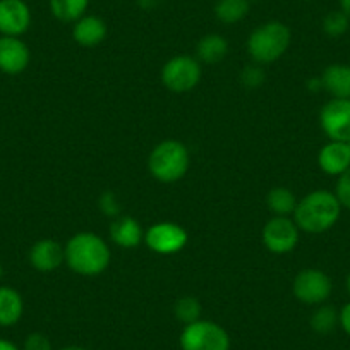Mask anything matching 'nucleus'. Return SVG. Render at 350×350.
Masks as SVG:
<instances>
[{
  "label": "nucleus",
  "mask_w": 350,
  "mask_h": 350,
  "mask_svg": "<svg viewBox=\"0 0 350 350\" xmlns=\"http://www.w3.org/2000/svg\"><path fill=\"white\" fill-rule=\"evenodd\" d=\"M67 267L81 277H98L110 267L109 244L93 232H79L66 244Z\"/></svg>",
  "instance_id": "nucleus-1"
},
{
  "label": "nucleus",
  "mask_w": 350,
  "mask_h": 350,
  "mask_svg": "<svg viewBox=\"0 0 350 350\" xmlns=\"http://www.w3.org/2000/svg\"><path fill=\"white\" fill-rule=\"evenodd\" d=\"M340 213H342V204L336 200L335 193L318 189L299 200L292 218L301 232L319 235L335 227Z\"/></svg>",
  "instance_id": "nucleus-2"
},
{
  "label": "nucleus",
  "mask_w": 350,
  "mask_h": 350,
  "mask_svg": "<svg viewBox=\"0 0 350 350\" xmlns=\"http://www.w3.org/2000/svg\"><path fill=\"white\" fill-rule=\"evenodd\" d=\"M191 167L189 148L177 139H165L151 150L148 170L158 183L172 184L184 179Z\"/></svg>",
  "instance_id": "nucleus-3"
},
{
  "label": "nucleus",
  "mask_w": 350,
  "mask_h": 350,
  "mask_svg": "<svg viewBox=\"0 0 350 350\" xmlns=\"http://www.w3.org/2000/svg\"><path fill=\"white\" fill-rule=\"evenodd\" d=\"M292 33L282 21H267L254 28L247 38V52L252 62L265 66L273 64L287 53Z\"/></svg>",
  "instance_id": "nucleus-4"
},
{
  "label": "nucleus",
  "mask_w": 350,
  "mask_h": 350,
  "mask_svg": "<svg viewBox=\"0 0 350 350\" xmlns=\"http://www.w3.org/2000/svg\"><path fill=\"white\" fill-rule=\"evenodd\" d=\"M183 350H230L227 329L210 319H200L184 326L180 333Z\"/></svg>",
  "instance_id": "nucleus-5"
},
{
  "label": "nucleus",
  "mask_w": 350,
  "mask_h": 350,
  "mask_svg": "<svg viewBox=\"0 0 350 350\" xmlns=\"http://www.w3.org/2000/svg\"><path fill=\"white\" fill-rule=\"evenodd\" d=\"M203 69L201 62L196 57L177 55L167 60V64L161 69V83L168 92L183 95V93L193 92L200 84Z\"/></svg>",
  "instance_id": "nucleus-6"
},
{
  "label": "nucleus",
  "mask_w": 350,
  "mask_h": 350,
  "mask_svg": "<svg viewBox=\"0 0 350 350\" xmlns=\"http://www.w3.org/2000/svg\"><path fill=\"white\" fill-rule=\"evenodd\" d=\"M333 292L332 278L318 268H306L295 275L292 282V294L299 302L308 306H321Z\"/></svg>",
  "instance_id": "nucleus-7"
},
{
  "label": "nucleus",
  "mask_w": 350,
  "mask_h": 350,
  "mask_svg": "<svg viewBox=\"0 0 350 350\" xmlns=\"http://www.w3.org/2000/svg\"><path fill=\"white\" fill-rule=\"evenodd\" d=\"M189 242L186 228L174 221H160L144 230V244L157 254L180 252Z\"/></svg>",
  "instance_id": "nucleus-8"
},
{
  "label": "nucleus",
  "mask_w": 350,
  "mask_h": 350,
  "mask_svg": "<svg viewBox=\"0 0 350 350\" xmlns=\"http://www.w3.org/2000/svg\"><path fill=\"white\" fill-rule=\"evenodd\" d=\"M297 224L291 217H273L262 227V244L273 254H287L299 244Z\"/></svg>",
  "instance_id": "nucleus-9"
},
{
  "label": "nucleus",
  "mask_w": 350,
  "mask_h": 350,
  "mask_svg": "<svg viewBox=\"0 0 350 350\" xmlns=\"http://www.w3.org/2000/svg\"><path fill=\"white\" fill-rule=\"evenodd\" d=\"M319 126L329 141L350 143V100L326 102L319 112Z\"/></svg>",
  "instance_id": "nucleus-10"
},
{
  "label": "nucleus",
  "mask_w": 350,
  "mask_h": 350,
  "mask_svg": "<svg viewBox=\"0 0 350 350\" xmlns=\"http://www.w3.org/2000/svg\"><path fill=\"white\" fill-rule=\"evenodd\" d=\"M31 26V9L25 0H0V35L21 38Z\"/></svg>",
  "instance_id": "nucleus-11"
},
{
  "label": "nucleus",
  "mask_w": 350,
  "mask_h": 350,
  "mask_svg": "<svg viewBox=\"0 0 350 350\" xmlns=\"http://www.w3.org/2000/svg\"><path fill=\"white\" fill-rule=\"evenodd\" d=\"M31 53L28 45L18 36H0V70L16 76L28 69Z\"/></svg>",
  "instance_id": "nucleus-12"
},
{
  "label": "nucleus",
  "mask_w": 350,
  "mask_h": 350,
  "mask_svg": "<svg viewBox=\"0 0 350 350\" xmlns=\"http://www.w3.org/2000/svg\"><path fill=\"white\" fill-rule=\"evenodd\" d=\"M29 262L40 273H52L66 262V249L55 239L36 241L29 249Z\"/></svg>",
  "instance_id": "nucleus-13"
},
{
  "label": "nucleus",
  "mask_w": 350,
  "mask_h": 350,
  "mask_svg": "<svg viewBox=\"0 0 350 350\" xmlns=\"http://www.w3.org/2000/svg\"><path fill=\"white\" fill-rule=\"evenodd\" d=\"M318 165L326 175H342L350 168V143L328 141L319 150Z\"/></svg>",
  "instance_id": "nucleus-14"
},
{
  "label": "nucleus",
  "mask_w": 350,
  "mask_h": 350,
  "mask_svg": "<svg viewBox=\"0 0 350 350\" xmlns=\"http://www.w3.org/2000/svg\"><path fill=\"white\" fill-rule=\"evenodd\" d=\"M107 33H109L107 23L95 14L83 16L72 25V40L77 45L86 49H93L105 42Z\"/></svg>",
  "instance_id": "nucleus-15"
},
{
  "label": "nucleus",
  "mask_w": 350,
  "mask_h": 350,
  "mask_svg": "<svg viewBox=\"0 0 350 350\" xmlns=\"http://www.w3.org/2000/svg\"><path fill=\"white\" fill-rule=\"evenodd\" d=\"M110 239L122 249H134L144 242V230L136 218L120 215L110 224Z\"/></svg>",
  "instance_id": "nucleus-16"
},
{
  "label": "nucleus",
  "mask_w": 350,
  "mask_h": 350,
  "mask_svg": "<svg viewBox=\"0 0 350 350\" xmlns=\"http://www.w3.org/2000/svg\"><path fill=\"white\" fill-rule=\"evenodd\" d=\"M323 90L332 98L350 100V66L347 64H332L323 70Z\"/></svg>",
  "instance_id": "nucleus-17"
},
{
  "label": "nucleus",
  "mask_w": 350,
  "mask_h": 350,
  "mask_svg": "<svg viewBox=\"0 0 350 350\" xmlns=\"http://www.w3.org/2000/svg\"><path fill=\"white\" fill-rule=\"evenodd\" d=\"M25 314V301L12 287H0V326L9 328L21 321Z\"/></svg>",
  "instance_id": "nucleus-18"
},
{
  "label": "nucleus",
  "mask_w": 350,
  "mask_h": 350,
  "mask_svg": "<svg viewBox=\"0 0 350 350\" xmlns=\"http://www.w3.org/2000/svg\"><path fill=\"white\" fill-rule=\"evenodd\" d=\"M228 53V42L218 33L204 35L196 45V59L206 66L220 64Z\"/></svg>",
  "instance_id": "nucleus-19"
},
{
  "label": "nucleus",
  "mask_w": 350,
  "mask_h": 350,
  "mask_svg": "<svg viewBox=\"0 0 350 350\" xmlns=\"http://www.w3.org/2000/svg\"><path fill=\"white\" fill-rule=\"evenodd\" d=\"M49 8L57 21L74 25L77 19L86 16L90 0H49Z\"/></svg>",
  "instance_id": "nucleus-20"
},
{
  "label": "nucleus",
  "mask_w": 350,
  "mask_h": 350,
  "mask_svg": "<svg viewBox=\"0 0 350 350\" xmlns=\"http://www.w3.org/2000/svg\"><path fill=\"white\" fill-rule=\"evenodd\" d=\"M251 9V0H217L215 4V18L221 25H237L245 16L249 14Z\"/></svg>",
  "instance_id": "nucleus-21"
},
{
  "label": "nucleus",
  "mask_w": 350,
  "mask_h": 350,
  "mask_svg": "<svg viewBox=\"0 0 350 350\" xmlns=\"http://www.w3.org/2000/svg\"><path fill=\"white\" fill-rule=\"evenodd\" d=\"M297 203V198L288 187H273L267 194V208L275 217H292Z\"/></svg>",
  "instance_id": "nucleus-22"
},
{
  "label": "nucleus",
  "mask_w": 350,
  "mask_h": 350,
  "mask_svg": "<svg viewBox=\"0 0 350 350\" xmlns=\"http://www.w3.org/2000/svg\"><path fill=\"white\" fill-rule=\"evenodd\" d=\"M309 325L319 335H328V333H332L340 325L338 311L333 306L325 302V304L318 306L316 311L312 312L311 319H309Z\"/></svg>",
  "instance_id": "nucleus-23"
},
{
  "label": "nucleus",
  "mask_w": 350,
  "mask_h": 350,
  "mask_svg": "<svg viewBox=\"0 0 350 350\" xmlns=\"http://www.w3.org/2000/svg\"><path fill=\"white\" fill-rule=\"evenodd\" d=\"M201 311H203V308H201V302L198 301L196 297H193V295L180 297L174 306L175 318L179 319L184 326L191 325V323L200 321Z\"/></svg>",
  "instance_id": "nucleus-24"
},
{
  "label": "nucleus",
  "mask_w": 350,
  "mask_h": 350,
  "mask_svg": "<svg viewBox=\"0 0 350 350\" xmlns=\"http://www.w3.org/2000/svg\"><path fill=\"white\" fill-rule=\"evenodd\" d=\"M350 28V18L343 11H332L323 19V31L329 38H340Z\"/></svg>",
  "instance_id": "nucleus-25"
},
{
  "label": "nucleus",
  "mask_w": 350,
  "mask_h": 350,
  "mask_svg": "<svg viewBox=\"0 0 350 350\" xmlns=\"http://www.w3.org/2000/svg\"><path fill=\"white\" fill-rule=\"evenodd\" d=\"M239 79H241V83L244 84L245 88H258L265 83V79H267V74H265V70H262V67L259 66V64L252 62L251 66L244 67V69L241 70V76H239Z\"/></svg>",
  "instance_id": "nucleus-26"
},
{
  "label": "nucleus",
  "mask_w": 350,
  "mask_h": 350,
  "mask_svg": "<svg viewBox=\"0 0 350 350\" xmlns=\"http://www.w3.org/2000/svg\"><path fill=\"white\" fill-rule=\"evenodd\" d=\"M98 206H100V211H102L105 217L112 218V220L122 215V208H120L119 200H117V196L112 193V191H105V193L100 196Z\"/></svg>",
  "instance_id": "nucleus-27"
},
{
  "label": "nucleus",
  "mask_w": 350,
  "mask_h": 350,
  "mask_svg": "<svg viewBox=\"0 0 350 350\" xmlns=\"http://www.w3.org/2000/svg\"><path fill=\"white\" fill-rule=\"evenodd\" d=\"M335 196L338 203L342 204V208L350 210V168L343 172L342 175H338V180H336L335 186Z\"/></svg>",
  "instance_id": "nucleus-28"
},
{
  "label": "nucleus",
  "mask_w": 350,
  "mask_h": 350,
  "mask_svg": "<svg viewBox=\"0 0 350 350\" xmlns=\"http://www.w3.org/2000/svg\"><path fill=\"white\" fill-rule=\"evenodd\" d=\"M23 350H52V342L46 335L35 332L26 336Z\"/></svg>",
  "instance_id": "nucleus-29"
},
{
  "label": "nucleus",
  "mask_w": 350,
  "mask_h": 350,
  "mask_svg": "<svg viewBox=\"0 0 350 350\" xmlns=\"http://www.w3.org/2000/svg\"><path fill=\"white\" fill-rule=\"evenodd\" d=\"M338 318H340V326H342V329L350 336V301L340 309Z\"/></svg>",
  "instance_id": "nucleus-30"
},
{
  "label": "nucleus",
  "mask_w": 350,
  "mask_h": 350,
  "mask_svg": "<svg viewBox=\"0 0 350 350\" xmlns=\"http://www.w3.org/2000/svg\"><path fill=\"white\" fill-rule=\"evenodd\" d=\"M308 90L312 93H318L323 90V83H321V77H311L308 79Z\"/></svg>",
  "instance_id": "nucleus-31"
},
{
  "label": "nucleus",
  "mask_w": 350,
  "mask_h": 350,
  "mask_svg": "<svg viewBox=\"0 0 350 350\" xmlns=\"http://www.w3.org/2000/svg\"><path fill=\"white\" fill-rule=\"evenodd\" d=\"M160 0H137V5H139L143 11H153L154 8H158Z\"/></svg>",
  "instance_id": "nucleus-32"
},
{
  "label": "nucleus",
  "mask_w": 350,
  "mask_h": 350,
  "mask_svg": "<svg viewBox=\"0 0 350 350\" xmlns=\"http://www.w3.org/2000/svg\"><path fill=\"white\" fill-rule=\"evenodd\" d=\"M0 350H19V347L16 343H12L11 340L0 338Z\"/></svg>",
  "instance_id": "nucleus-33"
},
{
  "label": "nucleus",
  "mask_w": 350,
  "mask_h": 350,
  "mask_svg": "<svg viewBox=\"0 0 350 350\" xmlns=\"http://www.w3.org/2000/svg\"><path fill=\"white\" fill-rule=\"evenodd\" d=\"M338 2H340V11H343L350 18V0H338Z\"/></svg>",
  "instance_id": "nucleus-34"
},
{
  "label": "nucleus",
  "mask_w": 350,
  "mask_h": 350,
  "mask_svg": "<svg viewBox=\"0 0 350 350\" xmlns=\"http://www.w3.org/2000/svg\"><path fill=\"white\" fill-rule=\"evenodd\" d=\"M60 350H88V349H84V347H79V345H69V347H64V349Z\"/></svg>",
  "instance_id": "nucleus-35"
},
{
  "label": "nucleus",
  "mask_w": 350,
  "mask_h": 350,
  "mask_svg": "<svg viewBox=\"0 0 350 350\" xmlns=\"http://www.w3.org/2000/svg\"><path fill=\"white\" fill-rule=\"evenodd\" d=\"M347 292L350 295V271H349V277H347Z\"/></svg>",
  "instance_id": "nucleus-36"
},
{
  "label": "nucleus",
  "mask_w": 350,
  "mask_h": 350,
  "mask_svg": "<svg viewBox=\"0 0 350 350\" xmlns=\"http://www.w3.org/2000/svg\"><path fill=\"white\" fill-rule=\"evenodd\" d=\"M2 273H4V270H2V265H0V278H2Z\"/></svg>",
  "instance_id": "nucleus-37"
}]
</instances>
